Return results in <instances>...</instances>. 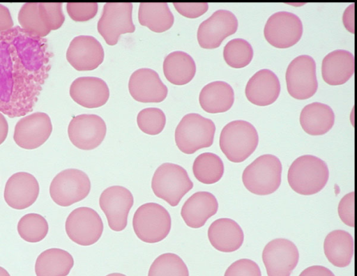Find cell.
<instances>
[{
    "instance_id": "30",
    "label": "cell",
    "mask_w": 357,
    "mask_h": 276,
    "mask_svg": "<svg viewBox=\"0 0 357 276\" xmlns=\"http://www.w3.org/2000/svg\"><path fill=\"white\" fill-rule=\"evenodd\" d=\"M138 20L152 31L162 33L172 26L174 17L167 3H140Z\"/></svg>"
},
{
    "instance_id": "45",
    "label": "cell",
    "mask_w": 357,
    "mask_h": 276,
    "mask_svg": "<svg viewBox=\"0 0 357 276\" xmlns=\"http://www.w3.org/2000/svg\"><path fill=\"white\" fill-rule=\"evenodd\" d=\"M8 132V122L4 116L0 112V145L6 140Z\"/></svg>"
},
{
    "instance_id": "26",
    "label": "cell",
    "mask_w": 357,
    "mask_h": 276,
    "mask_svg": "<svg viewBox=\"0 0 357 276\" xmlns=\"http://www.w3.org/2000/svg\"><path fill=\"white\" fill-rule=\"evenodd\" d=\"M201 107L211 114L228 111L234 102V92L228 83L215 81L205 85L199 93Z\"/></svg>"
},
{
    "instance_id": "18",
    "label": "cell",
    "mask_w": 357,
    "mask_h": 276,
    "mask_svg": "<svg viewBox=\"0 0 357 276\" xmlns=\"http://www.w3.org/2000/svg\"><path fill=\"white\" fill-rule=\"evenodd\" d=\"M39 192V183L35 176L28 172L20 171L8 179L3 197L12 208L23 210L33 204Z\"/></svg>"
},
{
    "instance_id": "22",
    "label": "cell",
    "mask_w": 357,
    "mask_h": 276,
    "mask_svg": "<svg viewBox=\"0 0 357 276\" xmlns=\"http://www.w3.org/2000/svg\"><path fill=\"white\" fill-rule=\"evenodd\" d=\"M218 209L216 197L209 192L199 191L185 201L181 210V215L188 227L198 229L215 215Z\"/></svg>"
},
{
    "instance_id": "13",
    "label": "cell",
    "mask_w": 357,
    "mask_h": 276,
    "mask_svg": "<svg viewBox=\"0 0 357 276\" xmlns=\"http://www.w3.org/2000/svg\"><path fill=\"white\" fill-rule=\"evenodd\" d=\"M262 260L268 276H290L298 263L299 252L292 241L276 238L265 245Z\"/></svg>"
},
{
    "instance_id": "43",
    "label": "cell",
    "mask_w": 357,
    "mask_h": 276,
    "mask_svg": "<svg viewBox=\"0 0 357 276\" xmlns=\"http://www.w3.org/2000/svg\"><path fill=\"white\" fill-rule=\"evenodd\" d=\"M13 26V21L8 8L0 3V32L10 29Z\"/></svg>"
},
{
    "instance_id": "6",
    "label": "cell",
    "mask_w": 357,
    "mask_h": 276,
    "mask_svg": "<svg viewBox=\"0 0 357 276\" xmlns=\"http://www.w3.org/2000/svg\"><path fill=\"white\" fill-rule=\"evenodd\" d=\"M172 220L167 210L162 206L149 202L140 206L135 212L132 227L142 241L155 243L164 240L169 233Z\"/></svg>"
},
{
    "instance_id": "3",
    "label": "cell",
    "mask_w": 357,
    "mask_h": 276,
    "mask_svg": "<svg viewBox=\"0 0 357 276\" xmlns=\"http://www.w3.org/2000/svg\"><path fill=\"white\" fill-rule=\"evenodd\" d=\"M282 170V163L278 157L264 154L245 168L242 181L245 188L254 194H271L280 185Z\"/></svg>"
},
{
    "instance_id": "10",
    "label": "cell",
    "mask_w": 357,
    "mask_h": 276,
    "mask_svg": "<svg viewBox=\"0 0 357 276\" xmlns=\"http://www.w3.org/2000/svg\"><path fill=\"white\" fill-rule=\"evenodd\" d=\"M132 3H106L98 22L97 29L109 45L117 43L121 34L133 33Z\"/></svg>"
},
{
    "instance_id": "28",
    "label": "cell",
    "mask_w": 357,
    "mask_h": 276,
    "mask_svg": "<svg viewBox=\"0 0 357 276\" xmlns=\"http://www.w3.org/2000/svg\"><path fill=\"white\" fill-rule=\"evenodd\" d=\"M73 266V257L68 252L50 248L37 257L35 273L36 276H67Z\"/></svg>"
},
{
    "instance_id": "24",
    "label": "cell",
    "mask_w": 357,
    "mask_h": 276,
    "mask_svg": "<svg viewBox=\"0 0 357 276\" xmlns=\"http://www.w3.org/2000/svg\"><path fill=\"white\" fill-rule=\"evenodd\" d=\"M354 73V54L345 49H336L328 53L321 64L322 77L331 86L346 83Z\"/></svg>"
},
{
    "instance_id": "7",
    "label": "cell",
    "mask_w": 357,
    "mask_h": 276,
    "mask_svg": "<svg viewBox=\"0 0 357 276\" xmlns=\"http://www.w3.org/2000/svg\"><path fill=\"white\" fill-rule=\"evenodd\" d=\"M91 190L88 175L77 169H66L57 174L50 185V194L54 203L70 206L85 199Z\"/></svg>"
},
{
    "instance_id": "23",
    "label": "cell",
    "mask_w": 357,
    "mask_h": 276,
    "mask_svg": "<svg viewBox=\"0 0 357 276\" xmlns=\"http://www.w3.org/2000/svg\"><path fill=\"white\" fill-rule=\"evenodd\" d=\"M208 238L211 245L217 250L232 252L243 245L244 233L236 221L223 217L211 223L208 229Z\"/></svg>"
},
{
    "instance_id": "37",
    "label": "cell",
    "mask_w": 357,
    "mask_h": 276,
    "mask_svg": "<svg viewBox=\"0 0 357 276\" xmlns=\"http://www.w3.org/2000/svg\"><path fill=\"white\" fill-rule=\"evenodd\" d=\"M38 7L43 22L50 31L62 26L65 20L62 3H38Z\"/></svg>"
},
{
    "instance_id": "9",
    "label": "cell",
    "mask_w": 357,
    "mask_h": 276,
    "mask_svg": "<svg viewBox=\"0 0 357 276\" xmlns=\"http://www.w3.org/2000/svg\"><path fill=\"white\" fill-rule=\"evenodd\" d=\"M65 229L72 241L82 246H89L101 237L103 222L99 214L93 208L79 207L67 217Z\"/></svg>"
},
{
    "instance_id": "39",
    "label": "cell",
    "mask_w": 357,
    "mask_h": 276,
    "mask_svg": "<svg viewBox=\"0 0 357 276\" xmlns=\"http://www.w3.org/2000/svg\"><path fill=\"white\" fill-rule=\"evenodd\" d=\"M224 276H261V273L256 262L249 259H241L227 268Z\"/></svg>"
},
{
    "instance_id": "40",
    "label": "cell",
    "mask_w": 357,
    "mask_h": 276,
    "mask_svg": "<svg viewBox=\"0 0 357 276\" xmlns=\"http://www.w3.org/2000/svg\"><path fill=\"white\" fill-rule=\"evenodd\" d=\"M338 215L341 220L347 226L354 227V192L344 195L338 205Z\"/></svg>"
},
{
    "instance_id": "46",
    "label": "cell",
    "mask_w": 357,
    "mask_h": 276,
    "mask_svg": "<svg viewBox=\"0 0 357 276\" xmlns=\"http://www.w3.org/2000/svg\"><path fill=\"white\" fill-rule=\"evenodd\" d=\"M0 276H10V275L5 268L0 266Z\"/></svg>"
},
{
    "instance_id": "21",
    "label": "cell",
    "mask_w": 357,
    "mask_h": 276,
    "mask_svg": "<svg viewBox=\"0 0 357 276\" xmlns=\"http://www.w3.org/2000/svg\"><path fill=\"white\" fill-rule=\"evenodd\" d=\"M280 93L279 79L268 69H261L255 72L249 79L245 89L247 99L257 106L273 104L279 97Z\"/></svg>"
},
{
    "instance_id": "34",
    "label": "cell",
    "mask_w": 357,
    "mask_h": 276,
    "mask_svg": "<svg viewBox=\"0 0 357 276\" xmlns=\"http://www.w3.org/2000/svg\"><path fill=\"white\" fill-rule=\"evenodd\" d=\"M253 49L245 39L234 38L229 40L223 49V57L230 67L242 68L247 66L253 58Z\"/></svg>"
},
{
    "instance_id": "4",
    "label": "cell",
    "mask_w": 357,
    "mask_h": 276,
    "mask_svg": "<svg viewBox=\"0 0 357 276\" xmlns=\"http://www.w3.org/2000/svg\"><path fill=\"white\" fill-rule=\"evenodd\" d=\"M215 132V125L213 121L199 114H188L176 128L175 142L183 153L193 154L213 144Z\"/></svg>"
},
{
    "instance_id": "31",
    "label": "cell",
    "mask_w": 357,
    "mask_h": 276,
    "mask_svg": "<svg viewBox=\"0 0 357 276\" xmlns=\"http://www.w3.org/2000/svg\"><path fill=\"white\" fill-rule=\"evenodd\" d=\"M224 171L222 159L216 154L210 152L199 155L192 164L195 177L204 184L210 185L218 182L222 178Z\"/></svg>"
},
{
    "instance_id": "14",
    "label": "cell",
    "mask_w": 357,
    "mask_h": 276,
    "mask_svg": "<svg viewBox=\"0 0 357 276\" xmlns=\"http://www.w3.org/2000/svg\"><path fill=\"white\" fill-rule=\"evenodd\" d=\"M238 26L233 13L218 10L199 24L197 33L199 45L204 49L218 48L226 38L236 32Z\"/></svg>"
},
{
    "instance_id": "38",
    "label": "cell",
    "mask_w": 357,
    "mask_h": 276,
    "mask_svg": "<svg viewBox=\"0 0 357 276\" xmlns=\"http://www.w3.org/2000/svg\"><path fill=\"white\" fill-rule=\"evenodd\" d=\"M98 8L97 3H68L66 5L68 15L75 22H85L93 18Z\"/></svg>"
},
{
    "instance_id": "16",
    "label": "cell",
    "mask_w": 357,
    "mask_h": 276,
    "mask_svg": "<svg viewBox=\"0 0 357 276\" xmlns=\"http://www.w3.org/2000/svg\"><path fill=\"white\" fill-rule=\"evenodd\" d=\"M52 131L50 116L44 112H34L18 121L15 127L13 139L20 148L33 150L43 145Z\"/></svg>"
},
{
    "instance_id": "44",
    "label": "cell",
    "mask_w": 357,
    "mask_h": 276,
    "mask_svg": "<svg viewBox=\"0 0 357 276\" xmlns=\"http://www.w3.org/2000/svg\"><path fill=\"white\" fill-rule=\"evenodd\" d=\"M342 22L345 28L349 32L354 33V3L351 4L345 9Z\"/></svg>"
},
{
    "instance_id": "1",
    "label": "cell",
    "mask_w": 357,
    "mask_h": 276,
    "mask_svg": "<svg viewBox=\"0 0 357 276\" xmlns=\"http://www.w3.org/2000/svg\"><path fill=\"white\" fill-rule=\"evenodd\" d=\"M329 178L327 164L319 158L304 155L290 165L287 181L291 188L301 195H312L326 186Z\"/></svg>"
},
{
    "instance_id": "2",
    "label": "cell",
    "mask_w": 357,
    "mask_h": 276,
    "mask_svg": "<svg viewBox=\"0 0 357 276\" xmlns=\"http://www.w3.org/2000/svg\"><path fill=\"white\" fill-rule=\"evenodd\" d=\"M259 136L255 126L250 122L236 120L222 128L219 144L222 152L231 162L245 161L256 150Z\"/></svg>"
},
{
    "instance_id": "5",
    "label": "cell",
    "mask_w": 357,
    "mask_h": 276,
    "mask_svg": "<svg viewBox=\"0 0 357 276\" xmlns=\"http://www.w3.org/2000/svg\"><path fill=\"white\" fill-rule=\"evenodd\" d=\"M192 187L193 183L186 170L178 164L170 162L160 165L151 180L154 194L172 207L176 206Z\"/></svg>"
},
{
    "instance_id": "41",
    "label": "cell",
    "mask_w": 357,
    "mask_h": 276,
    "mask_svg": "<svg viewBox=\"0 0 357 276\" xmlns=\"http://www.w3.org/2000/svg\"><path fill=\"white\" fill-rule=\"evenodd\" d=\"M176 10L188 18H197L204 14L208 8L207 3H173Z\"/></svg>"
},
{
    "instance_id": "36",
    "label": "cell",
    "mask_w": 357,
    "mask_h": 276,
    "mask_svg": "<svg viewBox=\"0 0 357 276\" xmlns=\"http://www.w3.org/2000/svg\"><path fill=\"white\" fill-rule=\"evenodd\" d=\"M137 123L143 132L150 135H156L164 129L166 117L160 109L156 107L145 108L138 113Z\"/></svg>"
},
{
    "instance_id": "15",
    "label": "cell",
    "mask_w": 357,
    "mask_h": 276,
    "mask_svg": "<svg viewBox=\"0 0 357 276\" xmlns=\"http://www.w3.org/2000/svg\"><path fill=\"white\" fill-rule=\"evenodd\" d=\"M107 128L103 119L96 114H80L74 116L68 127L71 143L82 150H92L103 141Z\"/></svg>"
},
{
    "instance_id": "8",
    "label": "cell",
    "mask_w": 357,
    "mask_h": 276,
    "mask_svg": "<svg viewBox=\"0 0 357 276\" xmlns=\"http://www.w3.org/2000/svg\"><path fill=\"white\" fill-rule=\"evenodd\" d=\"M289 94L297 100L313 96L318 89L316 63L307 54L298 56L289 64L285 75Z\"/></svg>"
},
{
    "instance_id": "27",
    "label": "cell",
    "mask_w": 357,
    "mask_h": 276,
    "mask_svg": "<svg viewBox=\"0 0 357 276\" xmlns=\"http://www.w3.org/2000/svg\"><path fill=\"white\" fill-rule=\"evenodd\" d=\"M354 250L353 237L344 230H333L324 239L325 256L336 267L344 268L349 266L353 258Z\"/></svg>"
},
{
    "instance_id": "32",
    "label": "cell",
    "mask_w": 357,
    "mask_h": 276,
    "mask_svg": "<svg viewBox=\"0 0 357 276\" xmlns=\"http://www.w3.org/2000/svg\"><path fill=\"white\" fill-rule=\"evenodd\" d=\"M20 236L29 243L43 240L49 231L46 219L38 213H28L22 216L17 224Z\"/></svg>"
},
{
    "instance_id": "12",
    "label": "cell",
    "mask_w": 357,
    "mask_h": 276,
    "mask_svg": "<svg viewBox=\"0 0 357 276\" xmlns=\"http://www.w3.org/2000/svg\"><path fill=\"white\" fill-rule=\"evenodd\" d=\"M133 204L131 192L120 185L106 188L99 198L100 207L107 217L109 228L114 231L126 229L128 213Z\"/></svg>"
},
{
    "instance_id": "19",
    "label": "cell",
    "mask_w": 357,
    "mask_h": 276,
    "mask_svg": "<svg viewBox=\"0 0 357 276\" xmlns=\"http://www.w3.org/2000/svg\"><path fill=\"white\" fill-rule=\"evenodd\" d=\"M128 89L131 96L140 102H160L168 93L158 74L150 68H140L130 77Z\"/></svg>"
},
{
    "instance_id": "20",
    "label": "cell",
    "mask_w": 357,
    "mask_h": 276,
    "mask_svg": "<svg viewBox=\"0 0 357 276\" xmlns=\"http://www.w3.org/2000/svg\"><path fill=\"white\" fill-rule=\"evenodd\" d=\"M71 98L86 108H96L104 105L109 99V90L107 83L96 77H80L70 86Z\"/></svg>"
},
{
    "instance_id": "35",
    "label": "cell",
    "mask_w": 357,
    "mask_h": 276,
    "mask_svg": "<svg viewBox=\"0 0 357 276\" xmlns=\"http://www.w3.org/2000/svg\"><path fill=\"white\" fill-rule=\"evenodd\" d=\"M18 22L22 28L34 36L45 37L50 32L43 22L38 3H24L19 11Z\"/></svg>"
},
{
    "instance_id": "25",
    "label": "cell",
    "mask_w": 357,
    "mask_h": 276,
    "mask_svg": "<svg viewBox=\"0 0 357 276\" xmlns=\"http://www.w3.org/2000/svg\"><path fill=\"white\" fill-rule=\"evenodd\" d=\"M335 114L332 108L314 102L305 105L300 114V124L308 135L317 136L328 132L333 126Z\"/></svg>"
},
{
    "instance_id": "11",
    "label": "cell",
    "mask_w": 357,
    "mask_h": 276,
    "mask_svg": "<svg viewBox=\"0 0 357 276\" xmlns=\"http://www.w3.org/2000/svg\"><path fill=\"white\" fill-rule=\"evenodd\" d=\"M264 35L272 46L285 49L296 44L303 35V24L298 16L287 11L271 15L266 22Z\"/></svg>"
},
{
    "instance_id": "47",
    "label": "cell",
    "mask_w": 357,
    "mask_h": 276,
    "mask_svg": "<svg viewBox=\"0 0 357 276\" xmlns=\"http://www.w3.org/2000/svg\"><path fill=\"white\" fill-rule=\"evenodd\" d=\"M106 276H126V275L124 274H122V273H113L108 274Z\"/></svg>"
},
{
    "instance_id": "29",
    "label": "cell",
    "mask_w": 357,
    "mask_h": 276,
    "mask_svg": "<svg viewBox=\"0 0 357 276\" xmlns=\"http://www.w3.org/2000/svg\"><path fill=\"white\" fill-rule=\"evenodd\" d=\"M163 72L170 83L184 85L189 83L195 75V62L188 54L182 51H175L165 58Z\"/></svg>"
},
{
    "instance_id": "17",
    "label": "cell",
    "mask_w": 357,
    "mask_h": 276,
    "mask_svg": "<svg viewBox=\"0 0 357 276\" xmlns=\"http://www.w3.org/2000/svg\"><path fill=\"white\" fill-rule=\"evenodd\" d=\"M104 56L102 45L91 36L75 37L66 52L67 61L78 71L97 68L102 63Z\"/></svg>"
},
{
    "instance_id": "33",
    "label": "cell",
    "mask_w": 357,
    "mask_h": 276,
    "mask_svg": "<svg viewBox=\"0 0 357 276\" xmlns=\"http://www.w3.org/2000/svg\"><path fill=\"white\" fill-rule=\"evenodd\" d=\"M148 276H189V271L179 256L167 252L160 254L153 261Z\"/></svg>"
},
{
    "instance_id": "42",
    "label": "cell",
    "mask_w": 357,
    "mask_h": 276,
    "mask_svg": "<svg viewBox=\"0 0 357 276\" xmlns=\"http://www.w3.org/2000/svg\"><path fill=\"white\" fill-rule=\"evenodd\" d=\"M299 276H335V275L324 266H312L304 269Z\"/></svg>"
}]
</instances>
